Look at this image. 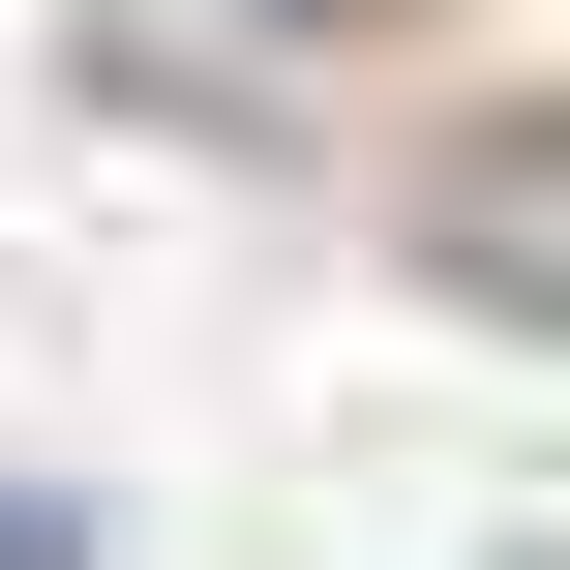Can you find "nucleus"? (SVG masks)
Returning a JSON list of instances; mask_svg holds the SVG:
<instances>
[{
    "instance_id": "1",
    "label": "nucleus",
    "mask_w": 570,
    "mask_h": 570,
    "mask_svg": "<svg viewBox=\"0 0 570 570\" xmlns=\"http://www.w3.org/2000/svg\"><path fill=\"white\" fill-rule=\"evenodd\" d=\"M451 271L570 331V120H511V150H451Z\"/></svg>"
},
{
    "instance_id": "2",
    "label": "nucleus",
    "mask_w": 570,
    "mask_h": 570,
    "mask_svg": "<svg viewBox=\"0 0 570 570\" xmlns=\"http://www.w3.org/2000/svg\"><path fill=\"white\" fill-rule=\"evenodd\" d=\"M0 570H60V511H30V481H0Z\"/></svg>"
}]
</instances>
